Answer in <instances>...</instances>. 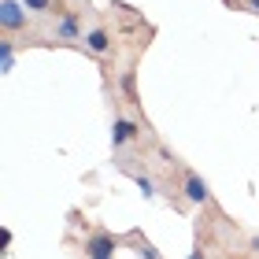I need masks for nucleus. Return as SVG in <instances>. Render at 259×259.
<instances>
[{"instance_id":"nucleus-1","label":"nucleus","mask_w":259,"mask_h":259,"mask_svg":"<svg viewBox=\"0 0 259 259\" xmlns=\"http://www.w3.org/2000/svg\"><path fill=\"white\" fill-rule=\"evenodd\" d=\"M85 252H89V259H111L115 255V237L111 233H93Z\"/></svg>"},{"instance_id":"nucleus-2","label":"nucleus","mask_w":259,"mask_h":259,"mask_svg":"<svg viewBox=\"0 0 259 259\" xmlns=\"http://www.w3.org/2000/svg\"><path fill=\"white\" fill-rule=\"evenodd\" d=\"M0 22H4V30L11 33V30L26 26V15H22V8L15 4V0H4V4H0Z\"/></svg>"},{"instance_id":"nucleus-3","label":"nucleus","mask_w":259,"mask_h":259,"mask_svg":"<svg viewBox=\"0 0 259 259\" xmlns=\"http://www.w3.org/2000/svg\"><path fill=\"white\" fill-rule=\"evenodd\" d=\"M185 196H189L193 204H207V200H211V189L204 185V178H196V174H185Z\"/></svg>"},{"instance_id":"nucleus-4","label":"nucleus","mask_w":259,"mask_h":259,"mask_svg":"<svg viewBox=\"0 0 259 259\" xmlns=\"http://www.w3.org/2000/svg\"><path fill=\"white\" fill-rule=\"evenodd\" d=\"M134 134H137V126L130 122V119H119V122L111 126V141H115V145H126V141L134 137Z\"/></svg>"},{"instance_id":"nucleus-5","label":"nucleus","mask_w":259,"mask_h":259,"mask_svg":"<svg viewBox=\"0 0 259 259\" xmlns=\"http://www.w3.org/2000/svg\"><path fill=\"white\" fill-rule=\"evenodd\" d=\"M60 37H63V41H78V19H74V15H63V22H60Z\"/></svg>"},{"instance_id":"nucleus-6","label":"nucleus","mask_w":259,"mask_h":259,"mask_svg":"<svg viewBox=\"0 0 259 259\" xmlns=\"http://www.w3.org/2000/svg\"><path fill=\"white\" fill-rule=\"evenodd\" d=\"M85 45L93 52H108V33L104 30H93V33H85Z\"/></svg>"},{"instance_id":"nucleus-7","label":"nucleus","mask_w":259,"mask_h":259,"mask_svg":"<svg viewBox=\"0 0 259 259\" xmlns=\"http://www.w3.org/2000/svg\"><path fill=\"white\" fill-rule=\"evenodd\" d=\"M0 63H4V74L11 70V63H15V49H11V41L0 45Z\"/></svg>"},{"instance_id":"nucleus-8","label":"nucleus","mask_w":259,"mask_h":259,"mask_svg":"<svg viewBox=\"0 0 259 259\" xmlns=\"http://www.w3.org/2000/svg\"><path fill=\"white\" fill-rule=\"evenodd\" d=\"M122 93H126L130 100H137V93H134V74H126V78H122Z\"/></svg>"},{"instance_id":"nucleus-9","label":"nucleus","mask_w":259,"mask_h":259,"mask_svg":"<svg viewBox=\"0 0 259 259\" xmlns=\"http://www.w3.org/2000/svg\"><path fill=\"white\" fill-rule=\"evenodd\" d=\"M137 189L145 193V200H148V196H156V189H152V182H148V178H137Z\"/></svg>"},{"instance_id":"nucleus-10","label":"nucleus","mask_w":259,"mask_h":259,"mask_svg":"<svg viewBox=\"0 0 259 259\" xmlns=\"http://www.w3.org/2000/svg\"><path fill=\"white\" fill-rule=\"evenodd\" d=\"M137 252H141V259H159V252H156V248H152V244H141V248H137Z\"/></svg>"},{"instance_id":"nucleus-11","label":"nucleus","mask_w":259,"mask_h":259,"mask_svg":"<svg viewBox=\"0 0 259 259\" xmlns=\"http://www.w3.org/2000/svg\"><path fill=\"white\" fill-rule=\"evenodd\" d=\"M22 4H26L30 11H45V8H49V0H22Z\"/></svg>"},{"instance_id":"nucleus-12","label":"nucleus","mask_w":259,"mask_h":259,"mask_svg":"<svg viewBox=\"0 0 259 259\" xmlns=\"http://www.w3.org/2000/svg\"><path fill=\"white\" fill-rule=\"evenodd\" d=\"M189 259H204V248H193V252H189Z\"/></svg>"},{"instance_id":"nucleus-13","label":"nucleus","mask_w":259,"mask_h":259,"mask_svg":"<svg viewBox=\"0 0 259 259\" xmlns=\"http://www.w3.org/2000/svg\"><path fill=\"white\" fill-rule=\"evenodd\" d=\"M252 8H255V15H259V0H252Z\"/></svg>"},{"instance_id":"nucleus-14","label":"nucleus","mask_w":259,"mask_h":259,"mask_svg":"<svg viewBox=\"0 0 259 259\" xmlns=\"http://www.w3.org/2000/svg\"><path fill=\"white\" fill-rule=\"evenodd\" d=\"M252 248H259V237H255V241H252Z\"/></svg>"}]
</instances>
